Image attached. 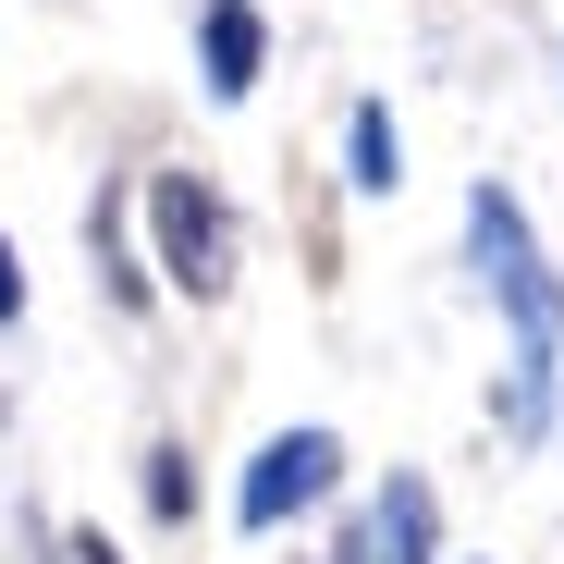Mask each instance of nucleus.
<instances>
[{"label": "nucleus", "instance_id": "obj_2", "mask_svg": "<svg viewBox=\"0 0 564 564\" xmlns=\"http://www.w3.org/2000/svg\"><path fill=\"white\" fill-rule=\"evenodd\" d=\"M160 270L184 282V295H221V282H234V221H221V197H209V184L197 172H160Z\"/></svg>", "mask_w": 564, "mask_h": 564}, {"label": "nucleus", "instance_id": "obj_3", "mask_svg": "<svg viewBox=\"0 0 564 564\" xmlns=\"http://www.w3.org/2000/svg\"><path fill=\"white\" fill-rule=\"evenodd\" d=\"M332 479H344V442H332V430H282V442H270V454L246 466V491H234V516H246V528H282L295 503H319Z\"/></svg>", "mask_w": 564, "mask_h": 564}, {"label": "nucleus", "instance_id": "obj_5", "mask_svg": "<svg viewBox=\"0 0 564 564\" xmlns=\"http://www.w3.org/2000/svg\"><path fill=\"white\" fill-rule=\"evenodd\" d=\"M197 50H209V99H246V86H258V13H246V0H209V25H197Z\"/></svg>", "mask_w": 564, "mask_h": 564}, {"label": "nucleus", "instance_id": "obj_1", "mask_svg": "<svg viewBox=\"0 0 564 564\" xmlns=\"http://www.w3.org/2000/svg\"><path fill=\"white\" fill-rule=\"evenodd\" d=\"M466 258H479L491 307L516 319L503 430H516V442H540V417H552V368H564V282H552V258L528 246V209L503 197V184H479V197H466Z\"/></svg>", "mask_w": 564, "mask_h": 564}, {"label": "nucleus", "instance_id": "obj_7", "mask_svg": "<svg viewBox=\"0 0 564 564\" xmlns=\"http://www.w3.org/2000/svg\"><path fill=\"white\" fill-rule=\"evenodd\" d=\"M25 307V258H13V234H0V319Z\"/></svg>", "mask_w": 564, "mask_h": 564}, {"label": "nucleus", "instance_id": "obj_6", "mask_svg": "<svg viewBox=\"0 0 564 564\" xmlns=\"http://www.w3.org/2000/svg\"><path fill=\"white\" fill-rule=\"evenodd\" d=\"M344 160H356V184H368V197H393V184H405V135H393V111H381V99L344 123Z\"/></svg>", "mask_w": 564, "mask_h": 564}, {"label": "nucleus", "instance_id": "obj_8", "mask_svg": "<svg viewBox=\"0 0 564 564\" xmlns=\"http://www.w3.org/2000/svg\"><path fill=\"white\" fill-rule=\"evenodd\" d=\"M344 564H356V552H344Z\"/></svg>", "mask_w": 564, "mask_h": 564}, {"label": "nucleus", "instance_id": "obj_4", "mask_svg": "<svg viewBox=\"0 0 564 564\" xmlns=\"http://www.w3.org/2000/svg\"><path fill=\"white\" fill-rule=\"evenodd\" d=\"M430 540H442V503H430V479L393 466V491H381V516H368V552L356 564H430Z\"/></svg>", "mask_w": 564, "mask_h": 564}]
</instances>
